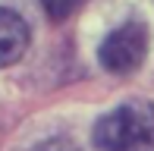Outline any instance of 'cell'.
Instances as JSON below:
<instances>
[{
  "instance_id": "3957f363",
  "label": "cell",
  "mask_w": 154,
  "mask_h": 151,
  "mask_svg": "<svg viewBox=\"0 0 154 151\" xmlns=\"http://www.w3.org/2000/svg\"><path fill=\"white\" fill-rule=\"evenodd\" d=\"M29 41H32L29 22H25L19 13L0 6V69L16 63V60L29 51Z\"/></svg>"
},
{
  "instance_id": "6da1fadb",
  "label": "cell",
  "mask_w": 154,
  "mask_h": 151,
  "mask_svg": "<svg viewBox=\"0 0 154 151\" xmlns=\"http://www.w3.org/2000/svg\"><path fill=\"white\" fill-rule=\"evenodd\" d=\"M94 145L101 151H154V104L126 101L104 113L94 126Z\"/></svg>"
},
{
  "instance_id": "5b68a950",
  "label": "cell",
  "mask_w": 154,
  "mask_h": 151,
  "mask_svg": "<svg viewBox=\"0 0 154 151\" xmlns=\"http://www.w3.org/2000/svg\"><path fill=\"white\" fill-rule=\"evenodd\" d=\"M35 151H79V145H75L72 139H63V135H57V139H47L41 142Z\"/></svg>"
},
{
  "instance_id": "7a4b0ae2",
  "label": "cell",
  "mask_w": 154,
  "mask_h": 151,
  "mask_svg": "<svg viewBox=\"0 0 154 151\" xmlns=\"http://www.w3.org/2000/svg\"><path fill=\"white\" fill-rule=\"evenodd\" d=\"M145 54H148V29L142 22H123L120 29H113L107 38H104L101 51H97V60L107 72L113 76H129L142 66Z\"/></svg>"
},
{
  "instance_id": "277c9868",
  "label": "cell",
  "mask_w": 154,
  "mask_h": 151,
  "mask_svg": "<svg viewBox=\"0 0 154 151\" xmlns=\"http://www.w3.org/2000/svg\"><path fill=\"white\" fill-rule=\"evenodd\" d=\"M41 6H44V13L54 19V22H63V19H69L75 13L79 0H41Z\"/></svg>"
}]
</instances>
